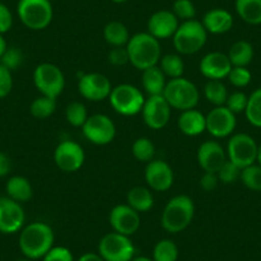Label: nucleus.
Instances as JSON below:
<instances>
[{
    "label": "nucleus",
    "instance_id": "f257e3e1",
    "mask_svg": "<svg viewBox=\"0 0 261 261\" xmlns=\"http://www.w3.org/2000/svg\"><path fill=\"white\" fill-rule=\"evenodd\" d=\"M18 246L21 252L30 260L42 258L54 247V232L44 222H34L19 230Z\"/></svg>",
    "mask_w": 261,
    "mask_h": 261
},
{
    "label": "nucleus",
    "instance_id": "f03ea898",
    "mask_svg": "<svg viewBox=\"0 0 261 261\" xmlns=\"http://www.w3.org/2000/svg\"><path fill=\"white\" fill-rule=\"evenodd\" d=\"M125 49L130 64L141 72L159 64L162 58L160 41L151 36L149 32H139L130 36Z\"/></svg>",
    "mask_w": 261,
    "mask_h": 261
},
{
    "label": "nucleus",
    "instance_id": "7ed1b4c3",
    "mask_svg": "<svg viewBox=\"0 0 261 261\" xmlns=\"http://www.w3.org/2000/svg\"><path fill=\"white\" fill-rule=\"evenodd\" d=\"M195 217V204L187 195H177L168 201L162 213V227L172 234L185 230Z\"/></svg>",
    "mask_w": 261,
    "mask_h": 261
},
{
    "label": "nucleus",
    "instance_id": "20e7f679",
    "mask_svg": "<svg viewBox=\"0 0 261 261\" xmlns=\"http://www.w3.org/2000/svg\"><path fill=\"white\" fill-rule=\"evenodd\" d=\"M172 39L178 54L192 55L205 46L207 41V31L200 21L190 19L179 23Z\"/></svg>",
    "mask_w": 261,
    "mask_h": 261
},
{
    "label": "nucleus",
    "instance_id": "39448f33",
    "mask_svg": "<svg viewBox=\"0 0 261 261\" xmlns=\"http://www.w3.org/2000/svg\"><path fill=\"white\" fill-rule=\"evenodd\" d=\"M163 96L165 97L172 109L185 112V110L195 109L196 105L199 104L200 92L193 82L185 77H179L167 82Z\"/></svg>",
    "mask_w": 261,
    "mask_h": 261
},
{
    "label": "nucleus",
    "instance_id": "423d86ee",
    "mask_svg": "<svg viewBox=\"0 0 261 261\" xmlns=\"http://www.w3.org/2000/svg\"><path fill=\"white\" fill-rule=\"evenodd\" d=\"M17 14L27 29L41 31L51 23L54 12L50 0H19Z\"/></svg>",
    "mask_w": 261,
    "mask_h": 261
},
{
    "label": "nucleus",
    "instance_id": "0eeeda50",
    "mask_svg": "<svg viewBox=\"0 0 261 261\" xmlns=\"http://www.w3.org/2000/svg\"><path fill=\"white\" fill-rule=\"evenodd\" d=\"M145 96L139 87L129 84H122L113 87L109 101L113 109L124 117H134L141 113L145 104Z\"/></svg>",
    "mask_w": 261,
    "mask_h": 261
},
{
    "label": "nucleus",
    "instance_id": "6e6552de",
    "mask_svg": "<svg viewBox=\"0 0 261 261\" xmlns=\"http://www.w3.org/2000/svg\"><path fill=\"white\" fill-rule=\"evenodd\" d=\"M34 85L42 96L57 100L65 87V77L62 69L53 63H41L34 71Z\"/></svg>",
    "mask_w": 261,
    "mask_h": 261
},
{
    "label": "nucleus",
    "instance_id": "1a4fd4ad",
    "mask_svg": "<svg viewBox=\"0 0 261 261\" xmlns=\"http://www.w3.org/2000/svg\"><path fill=\"white\" fill-rule=\"evenodd\" d=\"M97 250L105 261H132L136 252L130 238L117 232L105 234L100 240Z\"/></svg>",
    "mask_w": 261,
    "mask_h": 261
},
{
    "label": "nucleus",
    "instance_id": "9d476101",
    "mask_svg": "<svg viewBox=\"0 0 261 261\" xmlns=\"http://www.w3.org/2000/svg\"><path fill=\"white\" fill-rule=\"evenodd\" d=\"M258 145L247 134H236L227 145V158L241 169L257 163Z\"/></svg>",
    "mask_w": 261,
    "mask_h": 261
},
{
    "label": "nucleus",
    "instance_id": "9b49d317",
    "mask_svg": "<svg viewBox=\"0 0 261 261\" xmlns=\"http://www.w3.org/2000/svg\"><path fill=\"white\" fill-rule=\"evenodd\" d=\"M82 134L91 144L105 146L114 140L117 128L108 115L94 114L90 115L82 125Z\"/></svg>",
    "mask_w": 261,
    "mask_h": 261
},
{
    "label": "nucleus",
    "instance_id": "f8f14e48",
    "mask_svg": "<svg viewBox=\"0 0 261 261\" xmlns=\"http://www.w3.org/2000/svg\"><path fill=\"white\" fill-rule=\"evenodd\" d=\"M85 159L84 147L72 140H64L54 150V163L62 172H77L84 167Z\"/></svg>",
    "mask_w": 261,
    "mask_h": 261
},
{
    "label": "nucleus",
    "instance_id": "ddd939ff",
    "mask_svg": "<svg viewBox=\"0 0 261 261\" xmlns=\"http://www.w3.org/2000/svg\"><path fill=\"white\" fill-rule=\"evenodd\" d=\"M141 114L147 127L154 130H159L169 123L172 108L163 95H155L145 100Z\"/></svg>",
    "mask_w": 261,
    "mask_h": 261
},
{
    "label": "nucleus",
    "instance_id": "4468645a",
    "mask_svg": "<svg viewBox=\"0 0 261 261\" xmlns=\"http://www.w3.org/2000/svg\"><path fill=\"white\" fill-rule=\"evenodd\" d=\"M113 86L110 80L105 74L91 72V73L82 74L79 80V92L84 99L90 101H102L109 99Z\"/></svg>",
    "mask_w": 261,
    "mask_h": 261
},
{
    "label": "nucleus",
    "instance_id": "2eb2a0df",
    "mask_svg": "<svg viewBox=\"0 0 261 261\" xmlns=\"http://www.w3.org/2000/svg\"><path fill=\"white\" fill-rule=\"evenodd\" d=\"M237 118L225 105L215 107L206 114V130L215 139H224L234 132Z\"/></svg>",
    "mask_w": 261,
    "mask_h": 261
},
{
    "label": "nucleus",
    "instance_id": "dca6fc26",
    "mask_svg": "<svg viewBox=\"0 0 261 261\" xmlns=\"http://www.w3.org/2000/svg\"><path fill=\"white\" fill-rule=\"evenodd\" d=\"M23 207L9 197H0V233L13 234L24 227Z\"/></svg>",
    "mask_w": 261,
    "mask_h": 261
},
{
    "label": "nucleus",
    "instance_id": "f3484780",
    "mask_svg": "<svg viewBox=\"0 0 261 261\" xmlns=\"http://www.w3.org/2000/svg\"><path fill=\"white\" fill-rule=\"evenodd\" d=\"M109 223L113 228V232L130 237L139 230L141 225V217L140 213L128 206L127 204H120L113 207L110 212Z\"/></svg>",
    "mask_w": 261,
    "mask_h": 261
},
{
    "label": "nucleus",
    "instance_id": "a211bd4d",
    "mask_svg": "<svg viewBox=\"0 0 261 261\" xmlns=\"http://www.w3.org/2000/svg\"><path fill=\"white\" fill-rule=\"evenodd\" d=\"M145 180L150 190L164 192L174 183V172L164 160L152 159L145 168Z\"/></svg>",
    "mask_w": 261,
    "mask_h": 261
},
{
    "label": "nucleus",
    "instance_id": "6ab92c4d",
    "mask_svg": "<svg viewBox=\"0 0 261 261\" xmlns=\"http://www.w3.org/2000/svg\"><path fill=\"white\" fill-rule=\"evenodd\" d=\"M227 160V151L218 141L202 142L197 150V163L204 172L218 173Z\"/></svg>",
    "mask_w": 261,
    "mask_h": 261
},
{
    "label": "nucleus",
    "instance_id": "aec40b11",
    "mask_svg": "<svg viewBox=\"0 0 261 261\" xmlns=\"http://www.w3.org/2000/svg\"><path fill=\"white\" fill-rule=\"evenodd\" d=\"M178 26L179 19L174 16V13L172 11L163 9L151 14L147 21V32L160 41L174 36Z\"/></svg>",
    "mask_w": 261,
    "mask_h": 261
},
{
    "label": "nucleus",
    "instance_id": "412c9836",
    "mask_svg": "<svg viewBox=\"0 0 261 261\" xmlns=\"http://www.w3.org/2000/svg\"><path fill=\"white\" fill-rule=\"evenodd\" d=\"M232 69V63L227 54L222 51H212L204 55L200 62V72L207 80L227 79Z\"/></svg>",
    "mask_w": 261,
    "mask_h": 261
},
{
    "label": "nucleus",
    "instance_id": "4be33fe9",
    "mask_svg": "<svg viewBox=\"0 0 261 261\" xmlns=\"http://www.w3.org/2000/svg\"><path fill=\"white\" fill-rule=\"evenodd\" d=\"M177 125L183 135L188 137L200 136L206 130V115L202 114L200 110L190 109L180 112L178 117Z\"/></svg>",
    "mask_w": 261,
    "mask_h": 261
},
{
    "label": "nucleus",
    "instance_id": "5701e85b",
    "mask_svg": "<svg viewBox=\"0 0 261 261\" xmlns=\"http://www.w3.org/2000/svg\"><path fill=\"white\" fill-rule=\"evenodd\" d=\"M201 23L204 24L207 34L223 35L230 31L233 27V16L227 9L214 8L205 13Z\"/></svg>",
    "mask_w": 261,
    "mask_h": 261
},
{
    "label": "nucleus",
    "instance_id": "b1692460",
    "mask_svg": "<svg viewBox=\"0 0 261 261\" xmlns=\"http://www.w3.org/2000/svg\"><path fill=\"white\" fill-rule=\"evenodd\" d=\"M6 191L9 199L19 202V204L30 201L34 195V190H32L30 180L22 175H13L9 178L6 185Z\"/></svg>",
    "mask_w": 261,
    "mask_h": 261
},
{
    "label": "nucleus",
    "instance_id": "393cba45",
    "mask_svg": "<svg viewBox=\"0 0 261 261\" xmlns=\"http://www.w3.org/2000/svg\"><path fill=\"white\" fill-rule=\"evenodd\" d=\"M142 89L145 90L149 96L163 95L165 86H167V77L163 73L159 65L142 71Z\"/></svg>",
    "mask_w": 261,
    "mask_h": 261
},
{
    "label": "nucleus",
    "instance_id": "a878e982",
    "mask_svg": "<svg viewBox=\"0 0 261 261\" xmlns=\"http://www.w3.org/2000/svg\"><path fill=\"white\" fill-rule=\"evenodd\" d=\"M127 205L137 213H146L154 206V196L150 188L136 186L128 191Z\"/></svg>",
    "mask_w": 261,
    "mask_h": 261
},
{
    "label": "nucleus",
    "instance_id": "bb28decb",
    "mask_svg": "<svg viewBox=\"0 0 261 261\" xmlns=\"http://www.w3.org/2000/svg\"><path fill=\"white\" fill-rule=\"evenodd\" d=\"M236 12L243 22L261 24V0H236Z\"/></svg>",
    "mask_w": 261,
    "mask_h": 261
},
{
    "label": "nucleus",
    "instance_id": "cd10ccee",
    "mask_svg": "<svg viewBox=\"0 0 261 261\" xmlns=\"http://www.w3.org/2000/svg\"><path fill=\"white\" fill-rule=\"evenodd\" d=\"M232 67H247L253 59V46L248 41H236L228 51Z\"/></svg>",
    "mask_w": 261,
    "mask_h": 261
},
{
    "label": "nucleus",
    "instance_id": "c85d7f7f",
    "mask_svg": "<svg viewBox=\"0 0 261 261\" xmlns=\"http://www.w3.org/2000/svg\"><path fill=\"white\" fill-rule=\"evenodd\" d=\"M104 39L112 47L125 46L129 41L130 36L124 23L119 21H112L105 24Z\"/></svg>",
    "mask_w": 261,
    "mask_h": 261
},
{
    "label": "nucleus",
    "instance_id": "c756f323",
    "mask_svg": "<svg viewBox=\"0 0 261 261\" xmlns=\"http://www.w3.org/2000/svg\"><path fill=\"white\" fill-rule=\"evenodd\" d=\"M159 68L165 77H169L170 80L179 79L185 73V62L179 54L163 55L159 60Z\"/></svg>",
    "mask_w": 261,
    "mask_h": 261
},
{
    "label": "nucleus",
    "instance_id": "7c9ffc66",
    "mask_svg": "<svg viewBox=\"0 0 261 261\" xmlns=\"http://www.w3.org/2000/svg\"><path fill=\"white\" fill-rule=\"evenodd\" d=\"M205 99L214 107L225 105L228 97V91L225 85L219 80H209L204 87Z\"/></svg>",
    "mask_w": 261,
    "mask_h": 261
},
{
    "label": "nucleus",
    "instance_id": "2f4dec72",
    "mask_svg": "<svg viewBox=\"0 0 261 261\" xmlns=\"http://www.w3.org/2000/svg\"><path fill=\"white\" fill-rule=\"evenodd\" d=\"M57 109V100L47 96H39L31 102L30 112L36 119H46L51 117Z\"/></svg>",
    "mask_w": 261,
    "mask_h": 261
},
{
    "label": "nucleus",
    "instance_id": "473e14b6",
    "mask_svg": "<svg viewBox=\"0 0 261 261\" xmlns=\"http://www.w3.org/2000/svg\"><path fill=\"white\" fill-rule=\"evenodd\" d=\"M132 155L141 163H149L155 156V145L147 137H140L132 144Z\"/></svg>",
    "mask_w": 261,
    "mask_h": 261
},
{
    "label": "nucleus",
    "instance_id": "72a5a7b5",
    "mask_svg": "<svg viewBox=\"0 0 261 261\" xmlns=\"http://www.w3.org/2000/svg\"><path fill=\"white\" fill-rule=\"evenodd\" d=\"M245 115L248 122H250V124H252L253 127L261 128V87L255 90L248 96Z\"/></svg>",
    "mask_w": 261,
    "mask_h": 261
},
{
    "label": "nucleus",
    "instance_id": "f704fd0d",
    "mask_svg": "<svg viewBox=\"0 0 261 261\" xmlns=\"http://www.w3.org/2000/svg\"><path fill=\"white\" fill-rule=\"evenodd\" d=\"M154 261H177L178 247L172 240H162L155 245L152 251Z\"/></svg>",
    "mask_w": 261,
    "mask_h": 261
},
{
    "label": "nucleus",
    "instance_id": "c9c22d12",
    "mask_svg": "<svg viewBox=\"0 0 261 261\" xmlns=\"http://www.w3.org/2000/svg\"><path fill=\"white\" fill-rule=\"evenodd\" d=\"M241 180L248 190L261 192V165L255 163L241 170Z\"/></svg>",
    "mask_w": 261,
    "mask_h": 261
},
{
    "label": "nucleus",
    "instance_id": "e433bc0d",
    "mask_svg": "<svg viewBox=\"0 0 261 261\" xmlns=\"http://www.w3.org/2000/svg\"><path fill=\"white\" fill-rule=\"evenodd\" d=\"M89 118L87 109L82 102L73 101L65 109V119L73 127H81Z\"/></svg>",
    "mask_w": 261,
    "mask_h": 261
},
{
    "label": "nucleus",
    "instance_id": "4c0bfd02",
    "mask_svg": "<svg viewBox=\"0 0 261 261\" xmlns=\"http://www.w3.org/2000/svg\"><path fill=\"white\" fill-rule=\"evenodd\" d=\"M172 12L182 22L195 19L196 16V8L192 0H175L173 3Z\"/></svg>",
    "mask_w": 261,
    "mask_h": 261
},
{
    "label": "nucleus",
    "instance_id": "58836bf2",
    "mask_svg": "<svg viewBox=\"0 0 261 261\" xmlns=\"http://www.w3.org/2000/svg\"><path fill=\"white\" fill-rule=\"evenodd\" d=\"M0 63L11 72L16 71L23 63V53L18 47H8L3 57L0 58Z\"/></svg>",
    "mask_w": 261,
    "mask_h": 261
},
{
    "label": "nucleus",
    "instance_id": "ea45409f",
    "mask_svg": "<svg viewBox=\"0 0 261 261\" xmlns=\"http://www.w3.org/2000/svg\"><path fill=\"white\" fill-rule=\"evenodd\" d=\"M230 84L237 89H243L248 86L252 79V74L248 71L247 67H232L229 74L227 77Z\"/></svg>",
    "mask_w": 261,
    "mask_h": 261
},
{
    "label": "nucleus",
    "instance_id": "a19ab883",
    "mask_svg": "<svg viewBox=\"0 0 261 261\" xmlns=\"http://www.w3.org/2000/svg\"><path fill=\"white\" fill-rule=\"evenodd\" d=\"M241 170L242 169L240 167L227 160L223 167L218 170L217 175L219 178V182L224 183V185H232L241 178Z\"/></svg>",
    "mask_w": 261,
    "mask_h": 261
},
{
    "label": "nucleus",
    "instance_id": "79ce46f5",
    "mask_svg": "<svg viewBox=\"0 0 261 261\" xmlns=\"http://www.w3.org/2000/svg\"><path fill=\"white\" fill-rule=\"evenodd\" d=\"M248 96L242 91H236L233 94L228 95L227 101H225V107L233 113V114H240V113H245L246 108H247Z\"/></svg>",
    "mask_w": 261,
    "mask_h": 261
},
{
    "label": "nucleus",
    "instance_id": "37998d69",
    "mask_svg": "<svg viewBox=\"0 0 261 261\" xmlns=\"http://www.w3.org/2000/svg\"><path fill=\"white\" fill-rule=\"evenodd\" d=\"M42 261H74L71 250L64 246H54L46 255L42 257Z\"/></svg>",
    "mask_w": 261,
    "mask_h": 261
},
{
    "label": "nucleus",
    "instance_id": "c03bdc74",
    "mask_svg": "<svg viewBox=\"0 0 261 261\" xmlns=\"http://www.w3.org/2000/svg\"><path fill=\"white\" fill-rule=\"evenodd\" d=\"M13 89V77L12 72L7 69L2 63H0V99L8 96Z\"/></svg>",
    "mask_w": 261,
    "mask_h": 261
},
{
    "label": "nucleus",
    "instance_id": "a18cd8bd",
    "mask_svg": "<svg viewBox=\"0 0 261 261\" xmlns=\"http://www.w3.org/2000/svg\"><path fill=\"white\" fill-rule=\"evenodd\" d=\"M108 62L115 67H122L129 63V58H128V53L125 46H118L112 47L108 54Z\"/></svg>",
    "mask_w": 261,
    "mask_h": 261
},
{
    "label": "nucleus",
    "instance_id": "49530a36",
    "mask_svg": "<svg viewBox=\"0 0 261 261\" xmlns=\"http://www.w3.org/2000/svg\"><path fill=\"white\" fill-rule=\"evenodd\" d=\"M13 26V14L6 4L0 3V34L4 35Z\"/></svg>",
    "mask_w": 261,
    "mask_h": 261
},
{
    "label": "nucleus",
    "instance_id": "de8ad7c7",
    "mask_svg": "<svg viewBox=\"0 0 261 261\" xmlns=\"http://www.w3.org/2000/svg\"><path fill=\"white\" fill-rule=\"evenodd\" d=\"M218 183H219V178H218L217 173L204 172V174L200 178V187L204 191H206V192L215 190Z\"/></svg>",
    "mask_w": 261,
    "mask_h": 261
},
{
    "label": "nucleus",
    "instance_id": "09e8293b",
    "mask_svg": "<svg viewBox=\"0 0 261 261\" xmlns=\"http://www.w3.org/2000/svg\"><path fill=\"white\" fill-rule=\"evenodd\" d=\"M12 163L11 159L3 151H0V177H6L11 173Z\"/></svg>",
    "mask_w": 261,
    "mask_h": 261
},
{
    "label": "nucleus",
    "instance_id": "8fccbe9b",
    "mask_svg": "<svg viewBox=\"0 0 261 261\" xmlns=\"http://www.w3.org/2000/svg\"><path fill=\"white\" fill-rule=\"evenodd\" d=\"M77 261H105L99 253L95 252H86L81 256Z\"/></svg>",
    "mask_w": 261,
    "mask_h": 261
},
{
    "label": "nucleus",
    "instance_id": "3c124183",
    "mask_svg": "<svg viewBox=\"0 0 261 261\" xmlns=\"http://www.w3.org/2000/svg\"><path fill=\"white\" fill-rule=\"evenodd\" d=\"M7 49H8V46H7L6 39H4L3 35L0 34V58L3 57V54L6 53Z\"/></svg>",
    "mask_w": 261,
    "mask_h": 261
},
{
    "label": "nucleus",
    "instance_id": "603ef678",
    "mask_svg": "<svg viewBox=\"0 0 261 261\" xmlns=\"http://www.w3.org/2000/svg\"><path fill=\"white\" fill-rule=\"evenodd\" d=\"M132 261H154L151 257H147V256H136V257L132 258Z\"/></svg>",
    "mask_w": 261,
    "mask_h": 261
},
{
    "label": "nucleus",
    "instance_id": "864d4df0",
    "mask_svg": "<svg viewBox=\"0 0 261 261\" xmlns=\"http://www.w3.org/2000/svg\"><path fill=\"white\" fill-rule=\"evenodd\" d=\"M257 164L261 165V144L258 145V150H257Z\"/></svg>",
    "mask_w": 261,
    "mask_h": 261
},
{
    "label": "nucleus",
    "instance_id": "5fc2aeb1",
    "mask_svg": "<svg viewBox=\"0 0 261 261\" xmlns=\"http://www.w3.org/2000/svg\"><path fill=\"white\" fill-rule=\"evenodd\" d=\"M113 3H117V4H122V3H125L127 0H112Z\"/></svg>",
    "mask_w": 261,
    "mask_h": 261
},
{
    "label": "nucleus",
    "instance_id": "6e6d98bb",
    "mask_svg": "<svg viewBox=\"0 0 261 261\" xmlns=\"http://www.w3.org/2000/svg\"><path fill=\"white\" fill-rule=\"evenodd\" d=\"M17 261H31L30 258H21V260H17Z\"/></svg>",
    "mask_w": 261,
    "mask_h": 261
},
{
    "label": "nucleus",
    "instance_id": "4d7b16f0",
    "mask_svg": "<svg viewBox=\"0 0 261 261\" xmlns=\"http://www.w3.org/2000/svg\"><path fill=\"white\" fill-rule=\"evenodd\" d=\"M50 2H51V0H50Z\"/></svg>",
    "mask_w": 261,
    "mask_h": 261
}]
</instances>
